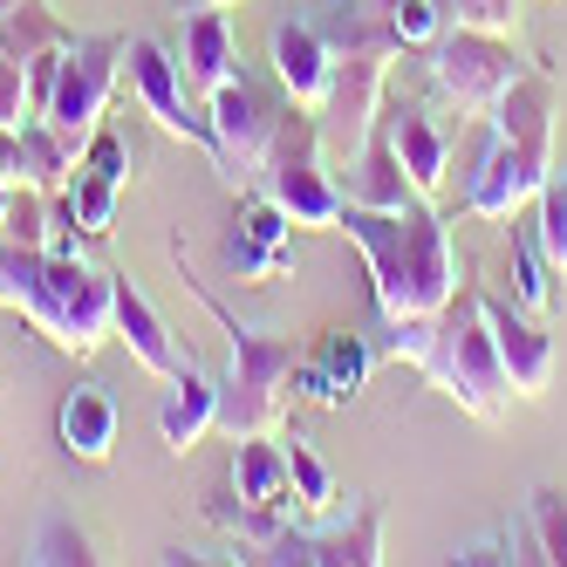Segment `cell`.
<instances>
[{"label":"cell","instance_id":"cell-1","mask_svg":"<svg viewBox=\"0 0 567 567\" xmlns=\"http://www.w3.org/2000/svg\"><path fill=\"white\" fill-rule=\"evenodd\" d=\"M336 233L362 254L377 288V315L383 321H411V315H444L458 280V254L452 233H444V213H431V198L403 213H370V206H342Z\"/></svg>","mask_w":567,"mask_h":567},{"label":"cell","instance_id":"cell-2","mask_svg":"<svg viewBox=\"0 0 567 567\" xmlns=\"http://www.w3.org/2000/svg\"><path fill=\"white\" fill-rule=\"evenodd\" d=\"M315 28L329 34V96L315 110V131H321L336 165H349L383 124L390 62L403 55V42H396L383 0H329L315 14Z\"/></svg>","mask_w":567,"mask_h":567},{"label":"cell","instance_id":"cell-3","mask_svg":"<svg viewBox=\"0 0 567 567\" xmlns=\"http://www.w3.org/2000/svg\"><path fill=\"white\" fill-rule=\"evenodd\" d=\"M383 355L424 370L431 390H444L472 411L478 424H499L506 403H513V383H506V362H499V342L485 329V308H478V288H458L444 315H411V321H383Z\"/></svg>","mask_w":567,"mask_h":567},{"label":"cell","instance_id":"cell-4","mask_svg":"<svg viewBox=\"0 0 567 567\" xmlns=\"http://www.w3.org/2000/svg\"><path fill=\"white\" fill-rule=\"evenodd\" d=\"M172 267H178V288L206 308L219 329H226V377H219V431L239 444V437H267L288 417V390H295V336L280 329H260V321H239L206 280L185 267V239H172Z\"/></svg>","mask_w":567,"mask_h":567},{"label":"cell","instance_id":"cell-5","mask_svg":"<svg viewBox=\"0 0 567 567\" xmlns=\"http://www.w3.org/2000/svg\"><path fill=\"white\" fill-rule=\"evenodd\" d=\"M0 274H8V308H21L34 329L69 355H96L116 336V274L90 267L83 254H28L0 247Z\"/></svg>","mask_w":567,"mask_h":567},{"label":"cell","instance_id":"cell-6","mask_svg":"<svg viewBox=\"0 0 567 567\" xmlns=\"http://www.w3.org/2000/svg\"><path fill=\"white\" fill-rule=\"evenodd\" d=\"M280 116H288V96H280V83H260V75H226V83L206 96V157L213 172L233 185V192H254L260 172H267V151L280 137Z\"/></svg>","mask_w":567,"mask_h":567},{"label":"cell","instance_id":"cell-7","mask_svg":"<svg viewBox=\"0 0 567 567\" xmlns=\"http://www.w3.org/2000/svg\"><path fill=\"white\" fill-rule=\"evenodd\" d=\"M260 192H267L295 226H308V233H336V219H342V206H349V198H342V178H336V157H329V144H321V131H315V116L295 110V103H288V116H280V137H274V151H267Z\"/></svg>","mask_w":567,"mask_h":567},{"label":"cell","instance_id":"cell-8","mask_svg":"<svg viewBox=\"0 0 567 567\" xmlns=\"http://www.w3.org/2000/svg\"><path fill=\"white\" fill-rule=\"evenodd\" d=\"M519 55H513V34H485V28H444L437 42L424 49V83L431 103H444L452 116H472L485 124L493 103L519 83Z\"/></svg>","mask_w":567,"mask_h":567},{"label":"cell","instance_id":"cell-9","mask_svg":"<svg viewBox=\"0 0 567 567\" xmlns=\"http://www.w3.org/2000/svg\"><path fill=\"white\" fill-rule=\"evenodd\" d=\"M124 49H131V34H75V42L62 49L55 62V96H49V124L75 144V151H90V137L103 131V116H110V96L116 83H124Z\"/></svg>","mask_w":567,"mask_h":567},{"label":"cell","instance_id":"cell-10","mask_svg":"<svg viewBox=\"0 0 567 567\" xmlns=\"http://www.w3.org/2000/svg\"><path fill=\"white\" fill-rule=\"evenodd\" d=\"M274 567H383V506L362 499V506H336L329 519H288L280 540L260 554Z\"/></svg>","mask_w":567,"mask_h":567},{"label":"cell","instance_id":"cell-11","mask_svg":"<svg viewBox=\"0 0 567 567\" xmlns=\"http://www.w3.org/2000/svg\"><path fill=\"white\" fill-rule=\"evenodd\" d=\"M124 75H131V90H137V103L165 124L172 137H185V144H198L206 151L213 144V131H206V110H192V96H185V75H178V49H165L157 34H131V49H124Z\"/></svg>","mask_w":567,"mask_h":567},{"label":"cell","instance_id":"cell-12","mask_svg":"<svg viewBox=\"0 0 567 567\" xmlns=\"http://www.w3.org/2000/svg\"><path fill=\"white\" fill-rule=\"evenodd\" d=\"M478 308H485V329L499 342V362H506V383L513 396H540L554 383V336H547V315L519 308V301H499L478 288Z\"/></svg>","mask_w":567,"mask_h":567},{"label":"cell","instance_id":"cell-13","mask_svg":"<svg viewBox=\"0 0 567 567\" xmlns=\"http://www.w3.org/2000/svg\"><path fill=\"white\" fill-rule=\"evenodd\" d=\"M383 137L396 151L403 178H411V192L417 198H437L444 192V172H452V137L437 131L431 103H417V96H383Z\"/></svg>","mask_w":567,"mask_h":567},{"label":"cell","instance_id":"cell-14","mask_svg":"<svg viewBox=\"0 0 567 567\" xmlns=\"http://www.w3.org/2000/svg\"><path fill=\"white\" fill-rule=\"evenodd\" d=\"M267 62H274V83L280 96H288L295 110H321V96H329V34L315 28V14H288L274 21L267 34Z\"/></svg>","mask_w":567,"mask_h":567},{"label":"cell","instance_id":"cell-15","mask_svg":"<svg viewBox=\"0 0 567 567\" xmlns=\"http://www.w3.org/2000/svg\"><path fill=\"white\" fill-rule=\"evenodd\" d=\"M116 336H124V349L137 355V370L165 377V383H172V377L185 370V362H192V349H178L172 321L144 301V288H137L131 274H116Z\"/></svg>","mask_w":567,"mask_h":567},{"label":"cell","instance_id":"cell-16","mask_svg":"<svg viewBox=\"0 0 567 567\" xmlns=\"http://www.w3.org/2000/svg\"><path fill=\"white\" fill-rule=\"evenodd\" d=\"M178 75H185V90H198V96H213L226 75H239V42H233L226 8H185Z\"/></svg>","mask_w":567,"mask_h":567},{"label":"cell","instance_id":"cell-17","mask_svg":"<svg viewBox=\"0 0 567 567\" xmlns=\"http://www.w3.org/2000/svg\"><path fill=\"white\" fill-rule=\"evenodd\" d=\"M206 431H219V377H206L198 362H185V370L172 377L165 403H157V437H165V452L185 458Z\"/></svg>","mask_w":567,"mask_h":567},{"label":"cell","instance_id":"cell-18","mask_svg":"<svg viewBox=\"0 0 567 567\" xmlns=\"http://www.w3.org/2000/svg\"><path fill=\"white\" fill-rule=\"evenodd\" d=\"M342 198H349V206H370V213H403V206H417V192H411V178H403V165H396L383 124H377V137L342 165Z\"/></svg>","mask_w":567,"mask_h":567},{"label":"cell","instance_id":"cell-19","mask_svg":"<svg viewBox=\"0 0 567 567\" xmlns=\"http://www.w3.org/2000/svg\"><path fill=\"white\" fill-rule=\"evenodd\" d=\"M55 437H62V452H69V458L103 465V458L116 452V396H110L103 383L69 390V396H62V411H55Z\"/></svg>","mask_w":567,"mask_h":567},{"label":"cell","instance_id":"cell-20","mask_svg":"<svg viewBox=\"0 0 567 567\" xmlns=\"http://www.w3.org/2000/svg\"><path fill=\"white\" fill-rule=\"evenodd\" d=\"M233 493L274 506V513H295V472H288V437H239L233 444Z\"/></svg>","mask_w":567,"mask_h":567},{"label":"cell","instance_id":"cell-21","mask_svg":"<svg viewBox=\"0 0 567 567\" xmlns=\"http://www.w3.org/2000/svg\"><path fill=\"white\" fill-rule=\"evenodd\" d=\"M83 172V151H75L49 116H28L14 131V185H34V192H69V178Z\"/></svg>","mask_w":567,"mask_h":567},{"label":"cell","instance_id":"cell-22","mask_svg":"<svg viewBox=\"0 0 567 567\" xmlns=\"http://www.w3.org/2000/svg\"><path fill=\"white\" fill-rule=\"evenodd\" d=\"M206 519L219 526L226 540H239V554L260 560L274 540H280V526H288L295 513H274V506H254V499H239V493H213L206 499Z\"/></svg>","mask_w":567,"mask_h":567},{"label":"cell","instance_id":"cell-23","mask_svg":"<svg viewBox=\"0 0 567 567\" xmlns=\"http://www.w3.org/2000/svg\"><path fill=\"white\" fill-rule=\"evenodd\" d=\"M75 34L62 28V14L49 8V0H21V8H8L0 14V55H21V62H34V55H55V49H69Z\"/></svg>","mask_w":567,"mask_h":567},{"label":"cell","instance_id":"cell-24","mask_svg":"<svg viewBox=\"0 0 567 567\" xmlns=\"http://www.w3.org/2000/svg\"><path fill=\"white\" fill-rule=\"evenodd\" d=\"M288 472H295V519H329L342 506V485L308 437H288Z\"/></svg>","mask_w":567,"mask_h":567},{"label":"cell","instance_id":"cell-25","mask_svg":"<svg viewBox=\"0 0 567 567\" xmlns=\"http://www.w3.org/2000/svg\"><path fill=\"white\" fill-rule=\"evenodd\" d=\"M315 362L329 370L336 396L355 403L362 383H370V370H377V349H370V336H355V329H329V336H321V355H315Z\"/></svg>","mask_w":567,"mask_h":567},{"label":"cell","instance_id":"cell-26","mask_svg":"<svg viewBox=\"0 0 567 567\" xmlns=\"http://www.w3.org/2000/svg\"><path fill=\"white\" fill-rule=\"evenodd\" d=\"M506 233H513V219H506ZM513 301L534 308V315H554V260L540 254V233L534 226L513 233Z\"/></svg>","mask_w":567,"mask_h":567},{"label":"cell","instance_id":"cell-27","mask_svg":"<svg viewBox=\"0 0 567 567\" xmlns=\"http://www.w3.org/2000/svg\"><path fill=\"white\" fill-rule=\"evenodd\" d=\"M28 560H34V567H69V560H110V554H103L69 513H49L42 526H34V540H28Z\"/></svg>","mask_w":567,"mask_h":567},{"label":"cell","instance_id":"cell-28","mask_svg":"<svg viewBox=\"0 0 567 567\" xmlns=\"http://www.w3.org/2000/svg\"><path fill=\"white\" fill-rule=\"evenodd\" d=\"M534 206H540V219H534L540 254L554 260V274H567V165H554V172H547V185L534 192Z\"/></svg>","mask_w":567,"mask_h":567},{"label":"cell","instance_id":"cell-29","mask_svg":"<svg viewBox=\"0 0 567 567\" xmlns=\"http://www.w3.org/2000/svg\"><path fill=\"white\" fill-rule=\"evenodd\" d=\"M219 260H226V274H239V280H280L295 267V247H260L254 233H226V247H219Z\"/></svg>","mask_w":567,"mask_h":567},{"label":"cell","instance_id":"cell-30","mask_svg":"<svg viewBox=\"0 0 567 567\" xmlns=\"http://www.w3.org/2000/svg\"><path fill=\"white\" fill-rule=\"evenodd\" d=\"M526 519H534L540 560L567 567V493H560V485H534V493H526Z\"/></svg>","mask_w":567,"mask_h":567},{"label":"cell","instance_id":"cell-31","mask_svg":"<svg viewBox=\"0 0 567 567\" xmlns=\"http://www.w3.org/2000/svg\"><path fill=\"white\" fill-rule=\"evenodd\" d=\"M69 206H75V226H83L90 239H103L116 226V185L96 178V172H75L69 178Z\"/></svg>","mask_w":567,"mask_h":567},{"label":"cell","instance_id":"cell-32","mask_svg":"<svg viewBox=\"0 0 567 567\" xmlns=\"http://www.w3.org/2000/svg\"><path fill=\"white\" fill-rule=\"evenodd\" d=\"M239 233H254L260 247H295V219L280 213L260 185H254V192H239Z\"/></svg>","mask_w":567,"mask_h":567},{"label":"cell","instance_id":"cell-33","mask_svg":"<svg viewBox=\"0 0 567 567\" xmlns=\"http://www.w3.org/2000/svg\"><path fill=\"white\" fill-rule=\"evenodd\" d=\"M444 28H485V34H513L519 28V0H437Z\"/></svg>","mask_w":567,"mask_h":567},{"label":"cell","instance_id":"cell-34","mask_svg":"<svg viewBox=\"0 0 567 567\" xmlns=\"http://www.w3.org/2000/svg\"><path fill=\"white\" fill-rule=\"evenodd\" d=\"M383 8H390V28H396V42H403V49H431L437 34H444L437 0H383Z\"/></svg>","mask_w":567,"mask_h":567},{"label":"cell","instance_id":"cell-35","mask_svg":"<svg viewBox=\"0 0 567 567\" xmlns=\"http://www.w3.org/2000/svg\"><path fill=\"white\" fill-rule=\"evenodd\" d=\"M34 116L28 103V62L21 55H0V131H21Z\"/></svg>","mask_w":567,"mask_h":567},{"label":"cell","instance_id":"cell-36","mask_svg":"<svg viewBox=\"0 0 567 567\" xmlns=\"http://www.w3.org/2000/svg\"><path fill=\"white\" fill-rule=\"evenodd\" d=\"M83 172H96V178H110V185H124V178H131V144L103 124V131L90 137V151H83Z\"/></svg>","mask_w":567,"mask_h":567},{"label":"cell","instance_id":"cell-37","mask_svg":"<svg viewBox=\"0 0 567 567\" xmlns=\"http://www.w3.org/2000/svg\"><path fill=\"white\" fill-rule=\"evenodd\" d=\"M295 396H308V403H329V411H349V403L336 396V383H329V370H321L315 355H301V362H295Z\"/></svg>","mask_w":567,"mask_h":567},{"label":"cell","instance_id":"cell-38","mask_svg":"<svg viewBox=\"0 0 567 567\" xmlns=\"http://www.w3.org/2000/svg\"><path fill=\"white\" fill-rule=\"evenodd\" d=\"M0 185H14V131H0Z\"/></svg>","mask_w":567,"mask_h":567},{"label":"cell","instance_id":"cell-39","mask_svg":"<svg viewBox=\"0 0 567 567\" xmlns=\"http://www.w3.org/2000/svg\"><path fill=\"white\" fill-rule=\"evenodd\" d=\"M185 8H233V0H178V14H185Z\"/></svg>","mask_w":567,"mask_h":567},{"label":"cell","instance_id":"cell-40","mask_svg":"<svg viewBox=\"0 0 567 567\" xmlns=\"http://www.w3.org/2000/svg\"><path fill=\"white\" fill-rule=\"evenodd\" d=\"M8 8H21V0H0V14H8Z\"/></svg>","mask_w":567,"mask_h":567}]
</instances>
